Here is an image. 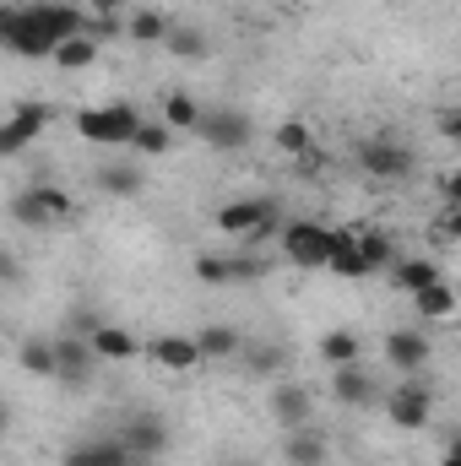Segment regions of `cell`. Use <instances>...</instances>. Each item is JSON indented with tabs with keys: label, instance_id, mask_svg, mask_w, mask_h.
Listing matches in <instances>:
<instances>
[{
	"label": "cell",
	"instance_id": "6da1fadb",
	"mask_svg": "<svg viewBox=\"0 0 461 466\" xmlns=\"http://www.w3.org/2000/svg\"><path fill=\"white\" fill-rule=\"evenodd\" d=\"M218 228L223 233H239V238H250V244H261V238H282V207L271 201V196H250V201H229V207H218Z\"/></svg>",
	"mask_w": 461,
	"mask_h": 466
},
{
	"label": "cell",
	"instance_id": "7a4b0ae2",
	"mask_svg": "<svg viewBox=\"0 0 461 466\" xmlns=\"http://www.w3.org/2000/svg\"><path fill=\"white\" fill-rule=\"evenodd\" d=\"M353 157H358V168H364L369 179H385V185H402V179H413V168H418V152H413L407 141H396V136H364V141L353 147Z\"/></svg>",
	"mask_w": 461,
	"mask_h": 466
},
{
	"label": "cell",
	"instance_id": "3957f363",
	"mask_svg": "<svg viewBox=\"0 0 461 466\" xmlns=\"http://www.w3.org/2000/svg\"><path fill=\"white\" fill-rule=\"evenodd\" d=\"M77 130L93 141V147H130L136 130H141V109L136 104H104V109H82Z\"/></svg>",
	"mask_w": 461,
	"mask_h": 466
},
{
	"label": "cell",
	"instance_id": "277c9868",
	"mask_svg": "<svg viewBox=\"0 0 461 466\" xmlns=\"http://www.w3.org/2000/svg\"><path fill=\"white\" fill-rule=\"evenodd\" d=\"M332 244H337V228H326V223H315V218H293V223L282 228V255H288L293 266H304V271L332 266Z\"/></svg>",
	"mask_w": 461,
	"mask_h": 466
},
{
	"label": "cell",
	"instance_id": "5b68a950",
	"mask_svg": "<svg viewBox=\"0 0 461 466\" xmlns=\"http://www.w3.org/2000/svg\"><path fill=\"white\" fill-rule=\"evenodd\" d=\"M385 412H391V423H396V429L418 434V429L435 418V385H429L424 374H407V385H396V390H391Z\"/></svg>",
	"mask_w": 461,
	"mask_h": 466
},
{
	"label": "cell",
	"instance_id": "8992f818",
	"mask_svg": "<svg viewBox=\"0 0 461 466\" xmlns=\"http://www.w3.org/2000/svg\"><path fill=\"white\" fill-rule=\"evenodd\" d=\"M196 136H201L212 152H244V147L255 141V119L244 115V109H207L201 125H196Z\"/></svg>",
	"mask_w": 461,
	"mask_h": 466
},
{
	"label": "cell",
	"instance_id": "52a82bcc",
	"mask_svg": "<svg viewBox=\"0 0 461 466\" xmlns=\"http://www.w3.org/2000/svg\"><path fill=\"white\" fill-rule=\"evenodd\" d=\"M27 22H33V33H38L49 49H60L66 38H82V33H87V16H82L77 5H66V0H38V5H27Z\"/></svg>",
	"mask_w": 461,
	"mask_h": 466
},
{
	"label": "cell",
	"instance_id": "ba28073f",
	"mask_svg": "<svg viewBox=\"0 0 461 466\" xmlns=\"http://www.w3.org/2000/svg\"><path fill=\"white\" fill-rule=\"evenodd\" d=\"M119 440H125V451L136 456V461H158L163 451H169V423L158 418V412H147V407H136L125 423H119Z\"/></svg>",
	"mask_w": 461,
	"mask_h": 466
},
{
	"label": "cell",
	"instance_id": "9c48e42d",
	"mask_svg": "<svg viewBox=\"0 0 461 466\" xmlns=\"http://www.w3.org/2000/svg\"><path fill=\"white\" fill-rule=\"evenodd\" d=\"M0 44H5L11 55H27V60H55V49L33 33L27 5H5V11H0Z\"/></svg>",
	"mask_w": 461,
	"mask_h": 466
},
{
	"label": "cell",
	"instance_id": "30bf717a",
	"mask_svg": "<svg viewBox=\"0 0 461 466\" xmlns=\"http://www.w3.org/2000/svg\"><path fill=\"white\" fill-rule=\"evenodd\" d=\"M55 352H60V385H87L93 380V369L104 363L98 352H93V342L87 337H77V331H66V337H55Z\"/></svg>",
	"mask_w": 461,
	"mask_h": 466
},
{
	"label": "cell",
	"instance_id": "8fae6325",
	"mask_svg": "<svg viewBox=\"0 0 461 466\" xmlns=\"http://www.w3.org/2000/svg\"><path fill=\"white\" fill-rule=\"evenodd\" d=\"M44 125H49V104H16V109H11V119L0 125V152H5V157L27 152V141H33Z\"/></svg>",
	"mask_w": 461,
	"mask_h": 466
},
{
	"label": "cell",
	"instance_id": "7c38bea8",
	"mask_svg": "<svg viewBox=\"0 0 461 466\" xmlns=\"http://www.w3.org/2000/svg\"><path fill=\"white\" fill-rule=\"evenodd\" d=\"M271 418L293 434V429H310V418H315V401H310V385H299V380H282L277 390H271Z\"/></svg>",
	"mask_w": 461,
	"mask_h": 466
},
{
	"label": "cell",
	"instance_id": "4fadbf2b",
	"mask_svg": "<svg viewBox=\"0 0 461 466\" xmlns=\"http://www.w3.org/2000/svg\"><path fill=\"white\" fill-rule=\"evenodd\" d=\"M385 363L396 374H424L429 369V337L424 331H391L385 337Z\"/></svg>",
	"mask_w": 461,
	"mask_h": 466
},
{
	"label": "cell",
	"instance_id": "5bb4252c",
	"mask_svg": "<svg viewBox=\"0 0 461 466\" xmlns=\"http://www.w3.org/2000/svg\"><path fill=\"white\" fill-rule=\"evenodd\" d=\"M66 466H141L130 451H125V440H77L71 451H66Z\"/></svg>",
	"mask_w": 461,
	"mask_h": 466
},
{
	"label": "cell",
	"instance_id": "9a60e30c",
	"mask_svg": "<svg viewBox=\"0 0 461 466\" xmlns=\"http://www.w3.org/2000/svg\"><path fill=\"white\" fill-rule=\"evenodd\" d=\"M332 396L343 401V407H374V380L358 369V363H343V369H332Z\"/></svg>",
	"mask_w": 461,
	"mask_h": 466
},
{
	"label": "cell",
	"instance_id": "2e32d148",
	"mask_svg": "<svg viewBox=\"0 0 461 466\" xmlns=\"http://www.w3.org/2000/svg\"><path fill=\"white\" fill-rule=\"evenodd\" d=\"M271 141H277V147H282V152H288V157H293L299 168H315V163H321V147H315V130H310V125H299V119H288V125H277V136H271Z\"/></svg>",
	"mask_w": 461,
	"mask_h": 466
},
{
	"label": "cell",
	"instance_id": "e0dca14e",
	"mask_svg": "<svg viewBox=\"0 0 461 466\" xmlns=\"http://www.w3.org/2000/svg\"><path fill=\"white\" fill-rule=\"evenodd\" d=\"M332 271L337 277H374L364 244H358V228H337V244H332Z\"/></svg>",
	"mask_w": 461,
	"mask_h": 466
},
{
	"label": "cell",
	"instance_id": "ac0fdd59",
	"mask_svg": "<svg viewBox=\"0 0 461 466\" xmlns=\"http://www.w3.org/2000/svg\"><path fill=\"white\" fill-rule=\"evenodd\" d=\"M141 185H147V174H141L130 157H119V163H104V168H98V190H104V196H115V201L141 196Z\"/></svg>",
	"mask_w": 461,
	"mask_h": 466
},
{
	"label": "cell",
	"instance_id": "d6986e66",
	"mask_svg": "<svg viewBox=\"0 0 461 466\" xmlns=\"http://www.w3.org/2000/svg\"><path fill=\"white\" fill-rule=\"evenodd\" d=\"M152 358H158L163 369H174V374H185V369L207 363V352H201L196 337H158V342H152Z\"/></svg>",
	"mask_w": 461,
	"mask_h": 466
},
{
	"label": "cell",
	"instance_id": "ffe728a7",
	"mask_svg": "<svg viewBox=\"0 0 461 466\" xmlns=\"http://www.w3.org/2000/svg\"><path fill=\"white\" fill-rule=\"evenodd\" d=\"M163 49H169L174 60H207L212 38H207L196 22H174V27H169V38H163Z\"/></svg>",
	"mask_w": 461,
	"mask_h": 466
},
{
	"label": "cell",
	"instance_id": "44dd1931",
	"mask_svg": "<svg viewBox=\"0 0 461 466\" xmlns=\"http://www.w3.org/2000/svg\"><path fill=\"white\" fill-rule=\"evenodd\" d=\"M11 223H22V228H49L55 223V212H49V201L38 196V185H27V190H16L11 196Z\"/></svg>",
	"mask_w": 461,
	"mask_h": 466
},
{
	"label": "cell",
	"instance_id": "7402d4cb",
	"mask_svg": "<svg viewBox=\"0 0 461 466\" xmlns=\"http://www.w3.org/2000/svg\"><path fill=\"white\" fill-rule=\"evenodd\" d=\"M16 363H22L27 374H38V380H55V374H60V352H55L49 337H27V342L16 348Z\"/></svg>",
	"mask_w": 461,
	"mask_h": 466
},
{
	"label": "cell",
	"instance_id": "603a6c76",
	"mask_svg": "<svg viewBox=\"0 0 461 466\" xmlns=\"http://www.w3.org/2000/svg\"><path fill=\"white\" fill-rule=\"evenodd\" d=\"M282 461L288 466H321L326 461V440H321L315 429H293L288 445H282Z\"/></svg>",
	"mask_w": 461,
	"mask_h": 466
},
{
	"label": "cell",
	"instance_id": "cb8c5ba5",
	"mask_svg": "<svg viewBox=\"0 0 461 466\" xmlns=\"http://www.w3.org/2000/svg\"><path fill=\"white\" fill-rule=\"evenodd\" d=\"M93 352H98L104 363H125V358L141 352V342H136L130 331H119V326H98V331H93Z\"/></svg>",
	"mask_w": 461,
	"mask_h": 466
},
{
	"label": "cell",
	"instance_id": "d4e9b609",
	"mask_svg": "<svg viewBox=\"0 0 461 466\" xmlns=\"http://www.w3.org/2000/svg\"><path fill=\"white\" fill-rule=\"evenodd\" d=\"M435 282H440L435 260H396V266H391V288H402V293H424V288H435Z\"/></svg>",
	"mask_w": 461,
	"mask_h": 466
},
{
	"label": "cell",
	"instance_id": "484cf974",
	"mask_svg": "<svg viewBox=\"0 0 461 466\" xmlns=\"http://www.w3.org/2000/svg\"><path fill=\"white\" fill-rule=\"evenodd\" d=\"M93 60H98V38H93V33H82V38H66V44L55 49V66H60V71H87Z\"/></svg>",
	"mask_w": 461,
	"mask_h": 466
},
{
	"label": "cell",
	"instance_id": "4316f807",
	"mask_svg": "<svg viewBox=\"0 0 461 466\" xmlns=\"http://www.w3.org/2000/svg\"><path fill=\"white\" fill-rule=\"evenodd\" d=\"M169 27H174V22H169L163 11H130V22H125V33H130L136 44H163Z\"/></svg>",
	"mask_w": 461,
	"mask_h": 466
},
{
	"label": "cell",
	"instance_id": "83f0119b",
	"mask_svg": "<svg viewBox=\"0 0 461 466\" xmlns=\"http://www.w3.org/2000/svg\"><path fill=\"white\" fill-rule=\"evenodd\" d=\"M413 309H418L424 320H446V315H456V293H451L446 282H435V288L413 293Z\"/></svg>",
	"mask_w": 461,
	"mask_h": 466
},
{
	"label": "cell",
	"instance_id": "f1b7e54d",
	"mask_svg": "<svg viewBox=\"0 0 461 466\" xmlns=\"http://www.w3.org/2000/svg\"><path fill=\"white\" fill-rule=\"evenodd\" d=\"M201 115H207V109H201L190 93H169V98H163V125H174V130H196Z\"/></svg>",
	"mask_w": 461,
	"mask_h": 466
},
{
	"label": "cell",
	"instance_id": "f546056e",
	"mask_svg": "<svg viewBox=\"0 0 461 466\" xmlns=\"http://www.w3.org/2000/svg\"><path fill=\"white\" fill-rule=\"evenodd\" d=\"M358 244H364V255H369V266H374V271L396 266V238H391L385 228H358Z\"/></svg>",
	"mask_w": 461,
	"mask_h": 466
},
{
	"label": "cell",
	"instance_id": "4dcf8cb0",
	"mask_svg": "<svg viewBox=\"0 0 461 466\" xmlns=\"http://www.w3.org/2000/svg\"><path fill=\"white\" fill-rule=\"evenodd\" d=\"M141 157H163L169 147H174V125H152V119H141V130H136V141H130Z\"/></svg>",
	"mask_w": 461,
	"mask_h": 466
},
{
	"label": "cell",
	"instance_id": "1f68e13d",
	"mask_svg": "<svg viewBox=\"0 0 461 466\" xmlns=\"http://www.w3.org/2000/svg\"><path fill=\"white\" fill-rule=\"evenodd\" d=\"M282 369H288V352L271 348V342H255V348L244 352V374H255V380L261 374H282Z\"/></svg>",
	"mask_w": 461,
	"mask_h": 466
},
{
	"label": "cell",
	"instance_id": "d6a6232c",
	"mask_svg": "<svg viewBox=\"0 0 461 466\" xmlns=\"http://www.w3.org/2000/svg\"><path fill=\"white\" fill-rule=\"evenodd\" d=\"M358 337H353V331H326V337H321V358H326V363H332V369H343V363H358Z\"/></svg>",
	"mask_w": 461,
	"mask_h": 466
},
{
	"label": "cell",
	"instance_id": "836d02e7",
	"mask_svg": "<svg viewBox=\"0 0 461 466\" xmlns=\"http://www.w3.org/2000/svg\"><path fill=\"white\" fill-rule=\"evenodd\" d=\"M196 282H207V288H233V255H201V260H196Z\"/></svg>",
	"mask_w": 461,
	"mask_h": 466
},
{
	"label": "cell",
	"instance_id": "e575fe53",
	"mask_svg": "<svg viewBox=\"0 0 461 466\" xmlns=\"http://www.w3.org/2000/svg\"><path fill=\"white\" fill-rule=\"evenodd\" d=\"M196 342H201L207 358H233L239 352V337H233L229 326H207V331H196Z\"/></svg>",
	"mask_w": 461,
	"mask_h": 466
},
{
	"label": "cell",
	"instance_id": "d590c367",
	"mask_svg": "<svg viewBox=\"0 0 461 466\" xmlns=\"http://www.w3.org/2000/svg\"><path fill=\"white\" fill-rule=\"evenodd\" d=\"M98 326H104V320H98L93 309H77V315L66 320V331H77V337H87V342H93V331H98Z\"/></svg>",
	"mask_w": 461,
	"mask_h": 466
},
{
	"label": "cell",
	"instance_id": "8d00e7d4",
	"mask_svg": "<svg viewBox=\"0 0 461 466\" xmlns=\"http://www.w3.org/2000/svg\"><path fill=\"white\" fill-rule=\"evenodd\" d=\"M87 33H93V38H115L119 22H115V16H87Z\"/></svg>",
	"mask_w": 461,
	"mask_h": 466
},
{
	"label": "cell",
	"instance_id": "74e56055",
	"mask_svg": "<svg viewBox=\"0 0 461 466\" xmlns=\"http://www.w3.org/2000/svg\"><path fill=\"white\" fill-rule=\"evenodd\" d=\"M440 130H446L451 141H461V109H446V115H440Z\"/></svg>",
	"mask_w": 461,
	"mask_h": 466
},
{
	"label": "cell",
	"instance_id": "f35d334b",
	"mask_svg": "<svg viewBox=\"0 0 461 466\" xmlns=\"http://www.w3.org/2000/svg\"><path fill=\"white\" fill-rule=\"evenodd\" d=\"M87 5H93V11H98V16H119V11H125V5H130V0H87Z\"/></svg>",
	"mask_w": 461,
	"mask_h": 466
},
{
	"label": "cell",
	"instance_id": "ab89813d",
	"mask_svg": "<svg viewBox=\"0 0 461 466\" xmlns=\"http://www.w3.org/2000/svg\"><path fill=\"white\" fill-rule=\"evenodd\" d=\"M0 277H5V282H11V288H16V282H22V277H16V255H11V249H5V255H0Z\"/></svg>",
	"mask_w": 461,
	"mask_h": 466
},
{
	"label": "cell",
	"instance_id": "60d3db41",
	"mask_svg": "<svg viewBox=\"0 0 461 466\" xmlns=\"http://www.w3.org/2000/svg\"><path fill=\"white\" fill-rule=\"evenodd\" d=\"M446 466H461V434L451 440V445H446Z\"/></svg>",
	"mask_w": 461,
	"mask_h": 466
},
{
	"label": "cell",
	"instance_id": "b9f144b4",
	"mask_svg": "<svg viewBox=\"0 0 461 466\" xmlns=\"http://www.w3.org/2000/svg\"><path fill=\"white\" fill-rule=\"evenodd\" d=\"M446 196H451V201L461 207V174H451V179H446Z\"/></svg>",
	"mask_w": 461,
	"mask_h": 466
},
{
	"label": "cell",
	"instance_id": "7bdbcfd3",
	"mask_svg": "<svg viewBox=\"0 0 461 466\" xmlns=\"http://www.w3.org/2000/svg\"><path fill=\"white\" fill-rule=\"evenodd\" d=\"M446 233H451V238H461V207L451 212V218H446Z\"/></svg>",
	"mask_w": 461,
	"mask_h": 466
},
{
	"label": "cell",
	"instance_id": "ee69618b",
	"mask_svg": "<svg viewBox=\"0 0 461 466\" xmlns=\"http://www.w3.org/2000/svg\"><path fill=\"white\" fill-rule=\"evenodd\" d=\"M229 466H255V461H229Z\"/></svg>",
	"mask_w": 461,
	"mask_h": 466
}]
</instances>
